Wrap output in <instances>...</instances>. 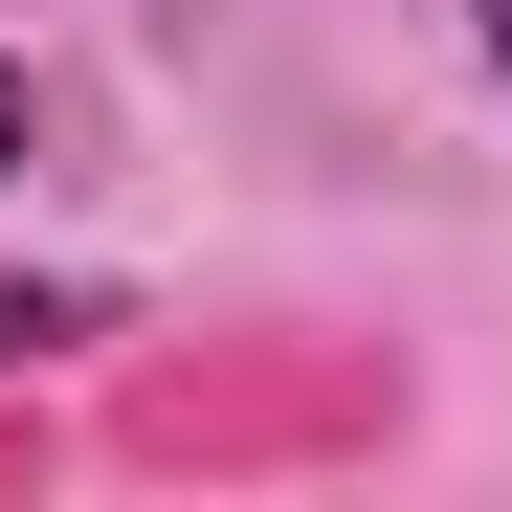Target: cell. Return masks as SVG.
Wrapping results in <instances>:
<instances>
[{"label":"cell","instance_id":"1","mask_svg":"<svg viewBox=\"0 0 512 512\" xmlns=\"http://www.w3.org/2000/svg\"><path fill=\"white\" fill-rule=\"evenodd\" d=\"M45 334H90V312H67V290H0V357H45Z\"/></svg>","mask_w":512,"mask_h":512},{"label":"cell","instance_id":"3","mask_svg":"<svg viewBox=\"0 0 512 512\" xmlns=\"http://www.w3.org/2000/svg\"><path fill=\"white\" fill-rule=\"evenodd\" d=\"M468 45H490V67H512V0H468Z\"/></svg>","mask_w":512,"mask_h":512},{"label":"cell","instance_id":"2","mask_svg":"<svg viewBox=\"0 0 512 512\" xmlns=\"http://www.w3.org/2000/svg\"><path fill=\"white\" fill-rule=\"evenodd\" d=\"M0 179H23V67H0Z\"/></svg>","mask_w":512,"mask_h":512}]
</instances>
